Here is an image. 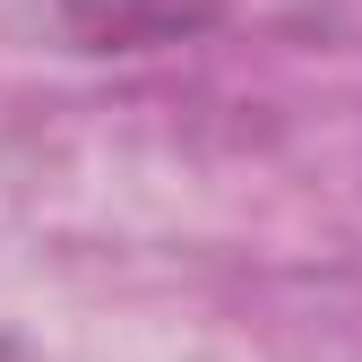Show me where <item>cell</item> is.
<instances>
[{"label":"cell","mask_w":362,"mask_h":362,"mask_svg":"<svg viewBox=\"0 0 362 362\" xmlns=\"http://www.w3.org/2000/svg\"><path fill=\"white\" fill-rule=\"evenodd\" d=\"M61 18L86 52H164V43L207 35L224 0H61Z\"/></svg>","instance_id":"cell-1"}]
</instances>
